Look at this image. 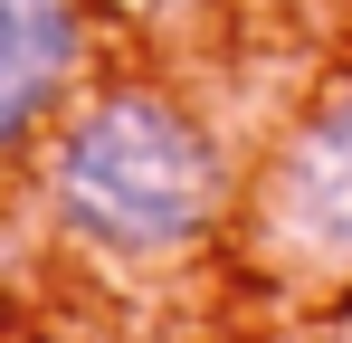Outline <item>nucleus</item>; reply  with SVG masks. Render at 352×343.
I'll return each mask as SVG.
<instances>
[{"label": "nucleus", "instance_id": "obj_1", "mask_svg": "<svg viewBox=\"0 0 352 343\" xmlns=\"http://www.w3.org/2000/svg\"><path fill=\"white\" fill-rule=\"evenodd\" d=\"M38 200L67 248L105 267H172L229 220V153L181 86L115 76L48 124Z\"/></svg>", "mask_w": 352, "mask_h": 343}, {"label": "nucleus", "instance_id": "obj_2", "mask_svg": "<svg viewBox=\"0 0 352 343\" xmlns=\"http://www.w3.org/2000/svg\"><path fill=\"white\" fill-rule=\"evenodd\" d=\"M257 238L286 267H352V57L295 105L276 153L257 172Z\"/></svg>", "mask_w": 352, "mask_h": 343}, {"label": "nucleus", "instance_id": "obj_3", "mask_svg": "<svg viewBox=\"0 0 352 343\" xmlns=\"http://www.w3.org/2000/svg\"><path fill=\"white\" fill-rule=\"evenodd\" d=\"M96 48V0H0V163L67 114Z\"/></svg>", "mask_w": 352, "mask_h": 343}, {"label": "nucleus", "instance_id": "obj_4", "mask_svg": "<svg viewBox=\"0 0 352 343\" xmlns=\"http://www.w3.org/2000/svg\"><path fill=\"white\" fill-rule=\"evenodd\" d=\"M124 19H143V29H190V19H210V10H238V0H115Z\"/></svg>", "mask_w": 352, "mask_h": 343}]
</instances>
